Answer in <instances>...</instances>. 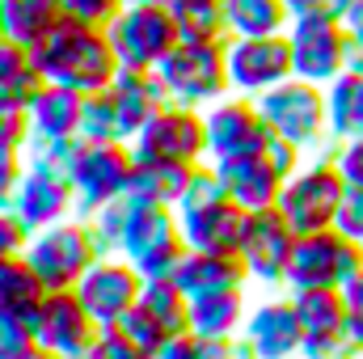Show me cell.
<instances>
[{"label":"cell","mask_w":363,"mask_h":359,"mask_svg":"<svg viewBox=\"0 0 363 359\" xmlns=\"http://www.w3.org/2000/svg\"><path fill=\"white\" fill-rule=\"evenodd\" d=\"M30 60H34L43 81L68 85V89H81V93L110 89V81L123 72L106 30L72 21V17H60L55 30L38 47H30Z\"/></svg>","instance_id":"obj_1"},{"label":"cell","mask_w":363,"mask_h":359,"mask_svg":"<svg viewBox=\"0 0 363 359\" xmlns=\"http://www.w3.org/2000/svg\"><path fill=\"white\" fill-rule=\"evenodd\" d=\"M342 199H347V182L338 174V165L330 161V153H317V157H308L291 178L283 182L274 207L291 224V233L304 237V233L334 228Z\"/></svg>","instance_id":"obj_2"},{"label":"cell","mask_w":363,"mask_h":359,"mask_svg":"<svg viewBox=\"0 0 363 359\" xmlns=\"http://www.w3.org/2000/svg\"><path fill=\"white\" fill-rule=\"evenodd\" d=\"M182 254H186V237H182L178 211L127 199V224H123L118 258H127L144 279H169L174 267L182 263Z\"/></svg>","instance_id":"obj_3"},{"label":"cell","mask_w":363,"mask_h":359,"mask_svg":"<svg viewBox=\"0 0 363 359\" xmlns=\"http://www.w3.org/2000/svg\"><path fill=\"white\" fill-rule=\"evenodd\" d=\"M106 38L118 55V68L127 72H152L174 47H178V17L161 0L148 4H123L118 17L106 26Z\"/></svg>","instance_id":"obj_4"},{"label":"cell","mask_w":363,"mask_h":359,"mask_svg":"<svg viewBox=\"0 0 363 359\" xmlns=\"http://www.w3.org/2000/svg\"><path fill=\"white\" fill-rule=\"evenodd\" d=\"M152 72L174 106L207 110L211 101H220L228 93L224 43H178Z\"/></svg>","instance_id":"obj_5"},{"label":"cell","mask_w":363,"mask_h":359,"mask_svg":"<svg viewBox=\"0 0 363 359\" xmlns=\"http://www.w3.org/2000/svg\"><path fill=\"white\" fill-rule=\"evenodd\" d=\"M258 110L271 127V136L296 144L300 153H325L330 148V127H325V89L308 85L300 77L283 81L279 89L258 97Z\"/></svg>","instance_id":"obj_6"},{"label":"cell","mask_w":363,"mask_h":359,"mask_svg":"<svg viewBox=\"0 0 363 359\" xmlns=\"http://www.w3.org/2000/svg\"><path fill=\"white\" fill-rule=\"evenodd\" d=\"M287 51H291V72L308 85H330L338 72H347V26L330 17L325 9L291 13L287 30Z\"/></svg>","instance_id":"obj_7"},{"label":"cell","mask_w":363,"mask_h":359,"mask_svg":"<svg viewBox=\"0 0 363 359\" xmlns=\"http://www.w3.org/2000/svg\"><path fill=\"white\" fill-rule=\"evenodd\" d=\"M26 263L43 279L47 292H72L85 279V270L97 263V250L89 241L85 220L72 216V220H60V224H51L43 233H30Z\"/></svg>","instance_id":"obj_8"},{"label":"cell","mask_w":363,"mask_h":359,"mask_svg":"<svg viewBox=\"0 0 363 359\" xmlns=\"http://www.w3.org/2000/svg\"><path fill=\"white\" fill-rule=\"evenodd\" d=\"M359 270H363V245H355L347 233H338V228L304 233V237H296L283 292H304V287H334L338 292Z\"/></svg>","instance_id":"obj_9"},{"label":"cell","mask_w":363,"mask_h":359,"mask_svg":"<svg viewBox=\"0 0 363 359\" xmlns=\"http://www.w3.org/2000/svg\"><path fill=\"white\" fill-rule=\"evenodd\" d=\"M135 153L123 140H81V153L72 161V194H77V216H89L106 203H118L131 186Z\"/></svg>","instance_id":"obj_10"},{"label":"cell","mask_w":363,"mask_h":359,"mask_svg":"<svg viewBox=\"0 0 363 359\" xmlns=\"http://www.w3.org/2000/svg\"><path fill=\"white\" fill-rule=\"evenodd\" d=\"M224 72H228V93L237 97H262L291 81V51L283 34L267 38H224Z\"/></svg>","instance_id":"obj_11"},{"label":"cell","mask_w":363,"mask_h":359,"mask_svg":"<svg viewBox=\"0 0 363 359\" xmlns=\"http://www.w3.org/2000/svg\"><path fill=\"white\" fill-rule=\"evenodd\" d=\"M131 153L140 161H178V165H203L207 161V127H203V110L174 106L165 101L144 131L131 140Z\"/></svg>","instance_id":"obj_12"},{"label":"cell","mask_w":363,"mask_h":359,"mask_svg":"<svg viewBox=\"0 0 363 359\" xmlns=\"http://www.w3.org/2000/svg\"><path fill=\"white\" fill-rule=\"evenodd\" d=\"M207 127V161H233V157H254L271 144V127L258 110L254 97L224 93L203 110Z\"/></svg>","instance_id":"obj_13"},{"label":"cell","mask_w":363,"mask_h":359,"mask_svg":"<svg viewBox=\"0 0 363 359\" xmlns=\"http://www.w3.org/2000/svg\"><path fill=\"white\" fill-rule=\"evenodd\" d=\"M30 334L55 359H85L101 334V326L89 317V309L81 304L77 292H47L30 317Z\"/></svg>","instance_id":"obj_14"},{"label":"cell","mask_w":363,"mask_h":359,"mask_svg":"<svg viewBox=\"0 0 363 359\" xmlns=\"http://www.w3.org/2000/svg\"><path fill=\"white\" fill-rule=\"evenodd\" d=\"M291 250H296V233H291V224L279 216V207L250 211L245 237H241V250H237V258H241V267L250 275V283L283 287Z\"/></svg>","instance_id":"obj_15"},{"label":"cell","mask_w":363,"mask_h":359,"mask_svg":"<svg viewBox=\"0 0 363 359\" xmlns=\"http://www.w3.org/2000/svg\"><path fill=\"white\" fill-rule=\"evenodd\" d=\"M72 292L81 296V304L89 309L93 321H97L101 330H110V326H118L123 313H131V309L140 304L144 275L131 267L127 258L114 254V258H97Z\"/></svg>","instance_id":"obj_16"},{"label":"cell","mask_w":363,"mask_h":359,"mask_svg":"<svg viewBox=\"0 0 363 359\" xmlns=\"http://www.w3.org/2000/svg\"><path fill=\"white\" fill-rule=\"evenodd\" d=\"M300 317V359H342V326H347V304L342 292L334 287H304V292H287Z\"/></svg>","instance_id":"obj_17"},{"label":"cell","mask_w":363,"mask_h":359,"mask_svg":"<svg viewBox=\"0 0 363 359\" xmlns=\"http://www.w3.org/2000/svg\"><path fill=\"white\" fill-rule=\"evenodd\" d=\"M245 347L254 351V359H296L300 355V317L291 296H267L258 304H250V317L241 326Z\"/></svg>","instance_id":"obj_18"},{"label":"cell","mask_w":363,"mask_h":359,"mask_svg":"<svg viewBox=\"0 0 363 359\" xmlns=\"http://www.w3.org/2000/svg\"><path fill=\"white\" fill-rule=\"evenodd\" d=\"M245 220H250V211L237 207L233 199H220V203H207L194 211H178L186 250H203V254H237L241 237H245Z\"/></svg>","instance_id":"obj_19"},{"label":"cell","mask_w":363,"mask_h":359,"mask_svg":"<svg viewBox=\"0 0 363 359\" xmlns=\"http://www.w3.org/2000/svg\"><path fill=\"white\" fill-rule=\"evenodd\" d=\"M13 216L26 233H43L60 220H72L77 216V194H72V182L68 178H47V174H34L26 170V178L17 186V199H13Z\"/></svg>","instance_id":"obj_20"},{"label":"cell","mask_w":363,"mask_h":359,"mask_svg":"<svg viewBox=\"0 0 363 359\" xmlns=\"http://www.w3.org/2000/svg\"><path fill=\"white\" fill-rule=\"evenodd\" d=\"M216 174L224 182V194L245 207V211H267L279 203V190H283V174L267 161V153H254V157H233V161H211Z\"/></svg>","instance_id":"obj_21"},{"label":"cell","mask_w":363,"mask_h":359,"mask_svg":"<svg viewBox=\"0 0 363 359\" xmlns=\"http://www.w3.org/2000/svg\"><path fill=\"white\" fill-rule=\"evenodd\" d=\"M110 101H114V118H118V140L131 144V140L144 131V123H148L169 97L161 89L157 72H127V68H123V72L110 81Z\"/></svg>","instance_id":"obj_22"},{"label":"cell","mask_w":363,"mask_h":359,"mask_svg":"<svg viewBox=\"0 0 363 359\" xmlns=\"http://www.w3.org/2000/svg\"><path fill=\"white\" fill-rule=\"evenodd\" d=\"M169 279L186 292V300H199L224 287H250V275L237 254H203V250H186Z\"/></svg>","instance_id":"obj_23"},{"label":"cell","mask_w":363,"mask_h":359,"mask_svg":"<svg viewBox=\"0 0 363 359\" xmlns=\"http://www.w3.org/2000/svg\"><path fill=\"white\" fill-rule=\"evenodd\" d=\"M81 110H85V93L81 89L43 81V85L34 89V97H30V106H26L30 136L72 140V136H81Z\"/></svg>","instance_id":"obj_24"},{"label":"cell","mask_w":363,"mask_h":359,"mask_svg":"<svg viewBox=\"0 0 363 359\" xmlns=\"http://www.w3.org/2000/svg\"><path fill=\"white\" fill-rule=\"evenodd\" d=\"M245 317H250V292L245 287H224V292H211V296L190 300V330L203 334V338L233 343L241 334Z\"/></svg>","instance_id":"obj_25"},{"label":"cell","mask_w":363,"mask_h":359,"mask_svg":"<svg viewBox=\"0 0 363 359\" xmlns=\"http://www.w3.org/2000/svg\"><path fill=\"white\" fill-rule=\"evenodd\" d=\"M190 170H194V165H178V161H140V157H135L127 199H131V203H148V207H178L182 190H186V182H190Z\"/></svg>","instance_id":"obj_26"},{"label":"cell","mask_w":363,"mask_h":359,"mask_svg":"<svg viewBox=\"0 0 363 359\" xmlns=\"http://www.w3.org/2000/svg\"><path fill=\"white\" fill-rule=\"evenodd\" d=\"M60 17H64L60 0H0V30H4V38L26 47V51L38 47L55 30Z\"/></svg>","instance_id":"obj_27"},{"label":"cell","mask_w":363,"mask_h":359,"mask_svg":"<svg viewBox=\"0 0 363 359\" xmlns=\"http://www.w3.org/2000/svg\"><path fill=\"white\" fill-rule=\"evenodd\" d=\"M220 17L228 38H267L287 30L291 9L283 0H220Z\"/></svg>","instance_id":"obj_28"},{"label":"cell","mask_w":363,"mask_h":359,"mask_svg":"<svg viewBox=\"0 0 363 359\" xmlns=\"http://www.w3.org/2000/svg\"><path fill=\"white\" fill-rule=\"evenodd\" d=\"M325 127H330V144L363 136V77L359 72H338L325 85Z\"/></svg>","instance_id":"obj_29"},{"label":"cell","mask_w":363,"mask_h":359,"mask_svg":"<svg viewBox=\"0 0 363 359\" xmlns=\"http://www.w3.org/2000/svg\"><path fill=\"white\" fill-rule=\"evenodd\" d=\"M43 296H47V287H43V279L30 270L26 254L0 263V317H13V321H26V326H30V317H34V309L43 304Z\"/></svg>","instance_id":"obj_30"},{"label":"cell","mask_w":363,"mask_h":359,"mask_svg":"<svg viewBox=\"0 0 363 359\" xmlns=\"http://www.w3.org/2000/svg\"><path fill=\"white\" fill-rule=\"evenodd\" d=\"M38 85H43V77H38L30 51L0 38V106H21L26 110Z\"/></svg>","instance_id":"obj_31"},{"label":"cell","mask_w":363,"mask_h":359,"mask_svg":"<svg viewBox=\"0 0 363 359\" xmlns=\"http://www.w3.org/2000/svg\"><path fill=\"white\" fill-rule=\"evenodd\" d=\"M140 309L174 338L182 330H190V300L174 279H144V292H140Z\"/></svg>","instance_id":"obj_32"},{"label":"cell","mask_w":363,"mask_h":359,"mask_svg":"<svg viewBox=\"0 0 363 359\" xmlns=\"http://www.w3.org/2000/svg\"><path fill=\"white\" fill-rule=\"evenodd\" d=\"M77 153H81V136H72V140L30 136V140H26V148H21V161H26V170H34V174H47V178H68V174H72Z\"/></svg>","instance_id":"obj_33"},{"label":"cell","mask_w":363,"mask_h":359,"mask_svg":"<svg viewBox=\"0 0 363 359\" xmlns=\"http://www.w3.org/2000/svg\"><path fill=\"white\" fill-rule=\"evenodd\" d=\"M178 17V38L182 43H224V17H220V0H199L174 13Z\"/></svg>","instance_id":"obj_34"},{"label":"cell","mask_w":363,"mask_h":359,"mask_svg":"<svg viewBox=\"0 0 363 359\" xmlns=\"http://www.w3.org/2000/svg\"><path fill=\"white\" fill-rule=\"evenodd\" d=\"M81 220H85V228H89V241H93V250H97V258H114L118 245H123L127 199L106 203V207H97V211H89V216H81Z\"/></svg>","instance_id":"obj_35"},{"label":"cell","mask_w":363,"mask_h":359,"mask_svg":"<svg viewBox=\"0 0 363 359\" xmlns=\"http://www.w3.org/2000/svg\"><path fill=\"white\" fill-rule=\"evenodd\" d=\"M152 359H237V355H233V343H224V338H203L194 330H182Z\"/></svg>","instance_id":"obj_36"},{"label":"cell","mask_w":363,"mask_h":359,"mask_svg":"<svg viewBox=\"0 0 363 359\" xmlns=\"http://www.w3.org/2000/svg\"><path fill=\"white\" fill-rule=\"evenodd\" d=\"M114 330H118V334H123V338H127L135 351H144L148 359H152L161 347H165V343H169V334H165V330H161V326H157V321H152V317L140 309V304H135L131 313H123Z\"/></svg>","instance_id":"obj_37"},{"label":"cell","mask_w":363,"mask_h":359,"mask_svg":"<svg viewBox=\"0 0 363 359\" xmlns=\"http://www.w3.org/2000/svg\"><path fill=\"white\" fill-rule=\"evenodd\" d=\"M81 140H118V118H114L110 89L85 93V110H81Z\"/></svg>","instance_id":"obj_38"},{"label":"cell","mask_w":363,"mask_h":359,"mask_svg":"<svg viewBox=\"0 0 363 359\" xmlns=\"http://www.w3.org/2000/svg\"><path fill=\"white\" fill-rule=\"evenodd\" d=\"M123 0H60V13L72 17V21H85V26H110L118 17Z\"/></svg>","instance_id":"obj_39"},{"label":"cell","mask_w":363,"mask_h":359,"mask_svg":"<svg viewBox=\"0 0 363 359\" xmlns=\"http://www.w3.org/2000/svg\"><path fill=\"white\" fill-rule=\"evenodd\" d=\"M325 153H330V161L338 165V174H342L347 186H363V136L342 140V144H330Z\"/></svg>","instance_id":"obj_40"},{"label":"cell","mask_w":363,"mask_h":359,"mask_svg":"<svg viewBox=\"0 0 363 359\" xmlns=\"http://www.w3.org/2000/svg\"><path fill=\"white\" fill-rule=\"evenodd\" d=\"M334 228L347 233L355 245H363V186H347V199H342V207H338Z\"/></svg>","instance_id":"obj_41"},{"label":"cell","mask_w":363,"mask_h":359,"mask_svg":"<svg viewBox=\"0 0 363 359\" xmlns=\"http://www.w3.org/2000/svg\"><path fill=\"white\" fill-rule=\"evenodd\" d=\"M85 359H148V355H144V351H135V347H131V343L110 326V330H101V334H97V343L89 347V355H85Z\"/></svg>","instance_id":"obj_42"},{"label":"cell","mask_w":363,"mask_h":359,"mask_svg":"<svg viewBox=\"0 0 363 359\" xmlns=\"http://www.w3.org/2000/svg\"><path fill=\"white\" fill-rule=\"evenodd\" d=\"M26 245H30V233L17 224V216H13V211H0V263L21 258V254H26Z\"/></svg>","instance_id":"obj_43"},{"label":"cell","mask_w":363,"mask_h":359,"mask_svg":"<svg viewBox=\"0 0 363 359\" xmlns=\"http://www.w3.org/2000/svg\"><path fill=\"white\" fill-rule=\"evenodd\" d=\"M342 26H347V72L363 77V0L342 17Z\"/></svg>","instance_id":"obj_44"},{"label":"cell","mask_w":363,"mask_h":359,"mask_svg":"<svg viewBox=\"0 0 363 359\" xmlns=\"http://www.w3.org/2000/svg\"><path fill=\"white\" fill-rule=\"evenodd\" d=\"M262 153H267V161H271L274 170L283 174V182L291 178V174H296L304 161H308V153H300L296 144H287V140H279V136H271V144H267Z\"/></svg>","instance_id":"obj_45"},{"label":"cell","mask_w":363,"mask_h":359,"mask_svg":"<svg viewBox=\"0 0 363 359\" xmlns=\"http://www.w3.org/2000/svg\"><path fill=\"white\" fill-rule=\"evenodd\" d=\"M21 178H26V161L21 157H0V211H13Z\"/></svg>","instance_id":"obj_46"},{"label":"cell","mask_w":363,"mask_h":359,"mask_svg":"<svg viewBox=\"0 0 363 359\" xmlns=\"http://www.w3.org/2000/svg\"><path fill=\"white\" fill-rule=\"evenodd\" d=\"M30 347H38L30 326L13 321V317H0V355H17V351H30Z\"/></svg>","instance_id":"obj_47"},{"label":"cell","mask_w":363,"mask_h":359,"mask_svg":"<svg viewBox=\"0 0 363 359\" xmlns=\"http://www.w3.org/2000/svg\"><path fill=\"white\" fill-rule=\"evenodd\" d=\"M338 292H342V304H347V313L363 321V270H359V275H351V279H347Z\"/></svg>","instance_id":"obj_48"},{"label":"cell","mask_w":363,"mask_h":359,"mask_svg":"<svg viewBox=\"0 0 363 359\" xmlns=\"http://www.w3.org/2000/svg\"><path fill=\"white\" fill-rule=\"evenodd\" d=\"M355 4H359V0H321V9H325L330 17H338V21H342V17H347Z\"/></svg>","instance_id":"obj_49"},{"label":"cell","mask_w":363,"mask_h":359,"mask_svg":"<svg viewBox=\"0 0 363 359\" xmlns=\"http://www.w3.org/2000/svg\"><path fill=\"white\" fill-rule=\"evenodd\" d=\"M0 359H55L51 351H43V347H30V351H17V355H0Z\"/></svg>","instance_id":"obj_50"},{"label":"cell","mask_w":363,"mask_h":359,"mask_svg":"<svg viewBox=\"0 0 363 359\" xmlns=\"http://www.w3.org/2000/svg\"><path fill=\"white\" fill-rule=\"evenodd\" d=\"M291 13H308V9H321V0H283Z\"/></svg>","instance_id":"obj_51"},{"label":"cell","mask_w":363,"mask_h":359,"mask_svg":"<svg viewBox=\"0 0 363 359\" xmlns=\"http://www.w3.org/2000/svg\"><path fill=\"white\" fill-rule=\"evenodd\" d=\"M161 4H165V9H174V13H178V9H186V4H199V0H161Z\"/></svg>","instance_id":"obj_52"},{"label":"cell","mask_w":363,"mask_h":359,"mask_svg":"<svg viewBox=\"0 0 363 359\" xmlns=\"http://www.w3.org/2000/svg\"><path fill=\"white\" fill-rule=\"evenodd\" d=\"M123 4H148V0H123Z\"/></svg>","instance_id":"obj_53"},{"label":"cell","mask_w":363,"mask_h":359,"mask_svg":"<svg viewBox=\"0 0 363 359\" xmlns=\"http://www.w3.org/2000/svg\"><path fill=\"white\" fill-rule=\"evenodd\" d=\"M342 359H355V355H342Z\"/></svg>","instance_id":"obj_54"},{"label":"cell","mask_w":363,"mask_h":359,"mask_svg":"<svg viewBox=\"0 0 363 359\" xmlns=\"http://www.w3.org/2000/svg\"><path fill=\"white\" fill-rule=\"evenodd\" d=\"M0 38H4V30H0Z\"/></svg>","instance_id":"obj_55"},{"label":"cell","mask_w":363,"mask_h":359,"mask_svg":"<svg viewBox=\"0 0 363 359\" xmlns=\"http://www.w3.org/2000/svg\"><path fill=\"white\" fill-rule=\"evenodd\" d=\"M296 359H300V355H296Z\"/></svg>","instance_id":"obj_56"}]
</instances>
